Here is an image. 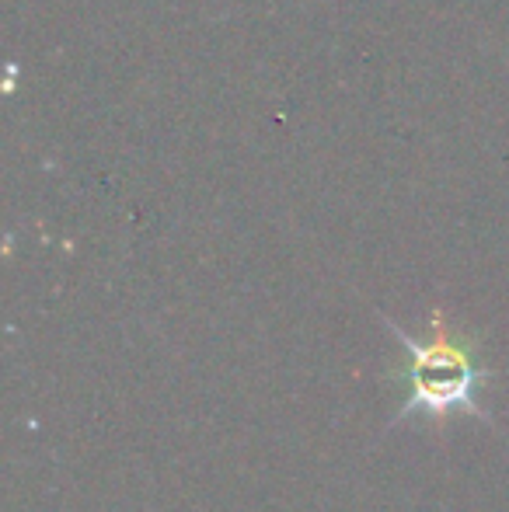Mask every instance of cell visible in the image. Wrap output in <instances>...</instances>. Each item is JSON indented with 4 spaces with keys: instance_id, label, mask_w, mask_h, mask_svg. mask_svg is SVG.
Segmentation results:
<instances>
[{
    "instance_id": "6da1fadb",
    "label": "cell",
    "mask_w": 509,
    "mask_h": 512,
    "mask_svg": "<svg viewBox=\"0 0 509 512\" xmlns=\"http://www.w3.org/2000/svg\"><path fill=\"white\" fill-rule=\"evenodd\" d=\"M433 328L429 338L408 335L401 324L384 317V328L405 349V363L394 370V377L408 387L405 405L391 418V425L405 422L412 415L426 418H450V415H471V418H489L482 408V387L492 380V373L478 363L475 338L457 331L454 324L443 317V310H433Z\"/></svg>"
}]
</instances>
